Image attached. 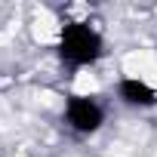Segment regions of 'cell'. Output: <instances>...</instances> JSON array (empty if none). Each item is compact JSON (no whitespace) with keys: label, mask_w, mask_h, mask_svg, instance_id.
I'll return each mask as SVG.
<instances>
[{"label":"cell","mask_w":157,"mask_h":157,"mask_svg":"<svg viewBox=\"0 0 157 157\" xmlns=\"http://www.w3.org/2000/svg\"><path fill=\"white\" fill-rule=\"evenodd\" d=\"M102 52H105V40H102V34L90 22H71V25L62 28V34H59V56H62L65 65L83 68V65L99 62Z\"/></svg>","instance_id":"6da1fadb"},{"label":"cell","mask_w":157,"mask_h":157,"mask_svg":"<svg viewBox=\"0 0 157 157\" xmlns=\"http://www.w3.org/2000/svg\"><path fill=\"white\" fill-rule=\"evenodd\" d=\"M65 123L80 132V136H90L96 129H102L105 123V108L99 105V99L93 96H68L65 102Z\"/></svg>","instance_id":"7a4b0ae2"},{"label":"cell","mask_w":157,"mask_h":157,"mask_svg":"<svg viewBox=\"0 0 157 157\" xmlns=\"http://www.w3.org/2000/svg\"><path fill=\"white\" fill-rule=\"evenodd\" d=\"M117 96L129 108H154L157 105V90L148 86L145 80H139V77H123L117 83Z\"/></svg>","instance_id":"3957f363"}]
</instances>
